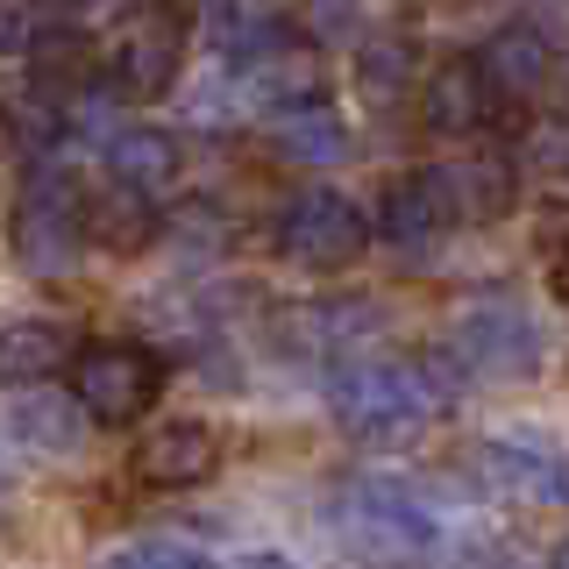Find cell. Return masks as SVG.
<instances>
[{
    "label": "cell",
    "mask_w": 569,
    "mask_h": 569,
    "mask_svg": "<svg viewBox=\"0 0 569 569\" xmlns=\"http://www.w3.org/2000/svg\"><path fill=\"white\" fill-rule=\"evenodd\" d=\"M548 569H569V541H562V548H556V562H548Z\"/></svg>",
    "instance_id": "obj_26"
},
{
    "label": "cell",
    "mask_w": 569,
    "mask_h": 569,
    "mask_svg": "<svg viewBox=\"0 0 569 569\" xmlns=\"http://www.w3.org/2000/svg\"><path fill=\"white\" fill-rule=\"evenodd\" d=\"M328 527L342 533V548L370 562H420L441 548V512L420 491H406L399 477H349L328 498Z\"/></svg>",
    "instance_id": "obj_2"
},
{
    "label": "cell",
    "mask_w": 569,
    "mask_h": 569,
    "mask_svg": "<svg viewBox=\"0 0 569 569\" xmlns=\"http://www.w3.org/2000/svg\"><path fill=\"white\" fill-rule=\"evenodd\" d=\"M107 178L157 200V192L178 178V136L157 129V121H121V129L107 136Z\"/></svg>",
    "instance_id": "obj_16"
},
{
    "label": "cell",
    "mask_w": 569,
    "mask_h": 569,
    "mask_svg": "<svg viewBox=\"0 0 569 569\" xmlns=\"http://www.w3.org/2000/svg\"><path fill=\"white\" fill-rule=\"evenodd\" d=\"M71 399L86 420L100 427H129L164 399V356L142 342H93L71 356Z\"/></svg>",
    "instance_id": "obj_6"
},
{
    "label": "cell",
    "mask_w": 569,
    "mask_h": 569,
    "mask_svg": "<svg viewBox=\"0 0 569 569\" xmlns=\"http://www.w3.org/2000/svg\"><path fill=\"white\" fill-rule=\"evenodd\" d=\"M548 292H556L562 307H569V242H556V249H548Z\"/></svg>",
    "instance_id": "obj_23"
},
{
    "label": "cell",
    "mask_w": 569,
    "mask_h": 569,
    "mask_svg": "<svg viewBox=\"0 0 569 569\" xmlns=\"http://www.w3.org/2000/svg\"><path fill=\"white\" fill-rule=\"evenodd\" d=\"M313 36H320V43H349V36H363V0H313Z\"/></svg>",
    "instance_id": "obj_22"
},
{
    "label": "cell",
    "mask_w": 569,
    "mask_h": 569,
    "mask_svg": "<svg viewBox=\"0 0 569 569\" xmlns=\"http://www.w3.org/2000/svg\"><path fill=\"white\" fill-rule=\"evenodd\" d=\"M221 470V435L207 420H164L142 435L136 449V477L157 491H186V485H207Z\"/></svg>",
    "instance_id": "obj_11"
},
{
    "label": "cell",
    "mask_w": 569,
    "mask_h": 569,
    "mask_svg": "<svg viewBox=\"0 0 569 569\" xmlns=\"http://www.w3.org/2000/svg\"><path fill=\"white\" fill-rule=\"evenodd\" d=\"M462 213H456V186H449V164H420V171H399L378 200V236L391 249H413L427 257L441 236H456Z\"/></svg>",
    "instance_id": "obj_7"
},
{
    "label": "cell",
    "mask_w": 569,
    "mask_h": 569,
    "mask_svg": "<svg viewBox=\"0 0 569 569\" xmlns=\"http://www.w3.org/2000/svg\"><path fill=\"white\" fill-rule=\"evenodd\" d=\"M100 569H213V556L192 548V541L150 533V541H129V548H114V556H100Z\"/></svg>",
    "instance_id": "obj_19"
},
{
    "label": "cell",
    "mask_w": 569,
    "mask_h": 569,
    "mask_svg": "<svg viewBox=\"0 0 569 569\" xmlns=\"http://www.w3.org/2000/svg\"><path fill=\"white\" fill-rule=\"evenodd\" d=\"M449 186H456L462 228H485L498 213H512V200H520V171L506 157H462V164H449Z\"/></svg>",
    "instance_id": "obj_17"
},
{
    "label": "cell",
    "mask_w": 569,
    "mask_h": 569,
    "mask_svg": "<svg viewBox=\"0 0 569 569\" xmlns=\"http://www.w3.org/2000/svg\"><path fill=\"white\" fill-rule=\"evenodd\" d=\"M263 136H271V150L292 157V164H335V157L349 150V121L320 86L299 93V100H278L271 121H263Z\"/></svg>",
    "instance_id": "obj_13"
},
{
    "label": "cell",
    "mask_w": 569,
    "mask_h": 569,
    "mask_svg": "<svg viewBox=\"0 0 569 569\" xmlns=\"http://www.w3.org/2000/svg\"><path fill=\"white\" fill-rule=\"evenodd\" d=\"M356 86H363V100L391 107L413 86V43L406 36H385V43H363V58H356Z\"/></svg>",
    "instance_id": "obj_18"
},
{
    "label": "cell",
    "mask_w": 569,
    "mask_h": 569,
    "mask_svg": "<svg viewBox=\"0 0 569 569\" xmlns=\"http://www.w3.org/2000/svg\"><path fill=\"white\" fill-rule=\"evenodd\" d=\"M328 413L342 435L370 441V449H399V441L435 427L441 378L427 363H406V356H356V363H335Z\"/></svg>",
    "instance_id": "obj_1"
},
{
    "label": "cell",
    "mask_w": 569,
    "mask_h": 569,
    "mask_svg": "<svg viewBox=\"0 0 569 569\" xmlns=\"http://www.w3.org/2000/svg\"><path fill=\"white\" fill-rule=\"evenodd\" d=\"M271 236H278V257L299 263V271H349V263L370 249V221H363V207H356L349 192L299 186L292 200L278 207Z\"/></svg>",
    "instance_id": "obj_5"
},
{
    "label": "cell",
    "mask_w": 569,
    "mask_h": 569,
    "mask_svg": "<svg viewBox=\"0 0 569 569\" xmlns=\"http://www.w3.org/2000/svg\"><path fill=\"white\" fill-rule=\"evenodd\" d=\"M449 349H456L462 378H485V385L533 378V370H541V356H548L533 313L520 307V299H506V292L470 299V307L456 313V328H449Z\"/></svg>",
    "instance_id": "obj_4"
},
{
    "label": "cell",
    "mask_w": 569,
    "mask_h": 569,
    "mask_svg": "<svg viewBox=\"0 0 569 569\" xmlns=\"http://www.w3.org/2000/svg\"><path fill=\"white\" fill-rule=\"evenodd\" d=\"M86 242H100V249H114V257H136V249H150L157 242V200L150 192H136V186H93L86 192Z\"/></svg>",
    "instance_id": "obj_15"
},
{
    "label": "cell",
    "mask_w": 569,
    "mask_h": 569,
    "mask_svg": "<svg viewBox=\"0 0 569 569\" xmlns=\"http://www.w3.org/2000/svg\"><path fill=\"white\" fill-rule=\"evenodd\" d=\"M236 569H292V562H278V556H249V562H236Z\"/></svg>",
    "instance_id": "obj_25"
},
{
    "label": "cell",
    "mask_w": 569,
    "mask_h": 569,
    "mask_svg": "<svg viewBox=\"0 0 569 569\" xmlns=\"http://www.w3.org/2000/svg\"><path fill=\"white\" fill-rule=\"evenodd\" d=\"M36 36H43V8L36 0H0V58H22Z\"/></svg>",
    "instance_id": "obj_21"
},
{
    "label": "cell",
    "mask_w": 569,
    "mask_h": 569,
    "mask_svg": "<svg viewBox=\"0 0 569 569\" xmlns=\"http://www.w3.org/2000/svg\"><path fill=\"white\" fill-rule=\"evenodd\" d=\"M178 64H186V29L150 8L114 36V50H107L100 71H107V86H114L121 100H164L178 86Z\"/></svg>",
    "instance_id": "obj_8"
},
{
    "label": "cell",
    "mask_w": 569,
    "mask_h": 569,
    "mask_svg": "<svg viewBox=\"0 0 569 569\" xmlns=\"http://www.w3.org/2000/svg\"><path fill=\"white\" fill-rule=\"evenodd\" d=\"M477 71H485V93H491L498 114H506V107H533L548 93V79H556V43L533 22H506L477 50Z\"/></svg>",
    "instance_id": "obj_9"
},
{
    "label": "cell",
    "mask_w": 569,
    "mask_h": 569,
    "mask_svg": "<svg viewBox=\"0 0 569 569\" xmlns=\"http://www.w3.org/2000/svg\"><path fill=\"white\" fill-rule=\"evenodd\" d=\"M477 477L491 491L520 498V506H569V456L541 449V441H512V435L477 441Z\"/></svg>",
    "instance_id": "obj_10"
},
{
    "label": "cell",
    "mask_w": 569,
    "mask_h": 569,
    "mask_svg": "<svg viewBox=\"0 0 569 569\" xmlns=\"http://www.w3.org/2000/svg\"><path fill=\"white\" fill-rule=\"evenodd\" d=\"M58 413V399H29L22 413H14V427H22L29 441H43V449H79V420H50Z\"/></svg>",
    "instance_id": "obj_20"
},
{
    "label": "cell",
    "mask_w": 569,
    "mask_h": 569,
    "mask_svg": "<svg viewBox=\"0 0 569 569\" xmlns=\"http://www.w3.org/2000/svg\"><path fill=\"white\" fill-rule=\"evenodd\" d=\"M8 242H14V263L36 278L71 271L86 249V186L58 164L29 171L22 200H14V221H8Z\"/></svg>",
    "instance_id": "obj_3"
},
{
    "label": "cell",
    "mask_w": 569,
    "mask_h": 569,
    "mask_svg": "<svg viewBox=\"0 0 569 569\" xmlns=\"http://www.w3.org/2000/svg\"><path fill=\"white\" fill-rule=\"evenodd\" d=\"M420 121H427V136H485L491 121H498V107L485 93V71H477V58H449V64H435L427 71V86H420Z\"/></svg>",
    "instance_id": "obj_12"
},
{
    "label": "cell",
    "mask_w": 569,
    "mask_h": 569,
    "mask_svg": "<svg viewBox=\"0 0 569 569\" xmlns=\"http://www.w3.org/2000/svg\"><path fill=\"white\" fill-rule=\"evenodd\" d=\"M36 8H50V14H86V8H100V0H36Z\"/></svg>",
    "instance_id": "obj_24"
},
{
    "label": "cell",
    "mask_w": 569,
    "mask_h": 569,
    "mask_svg": "<svg viewBox=\"0 0 569 569\" xmlns=\"http://www.w3.org/2000/svg\"><path fill=\"white\" fill-rule=\"evenodd\" d=\"M71 356H79V335L64 320H43V313L8 320L0 328V385H50Z\"/></svg>",
    "instance_id": "obj_14"
}]
</instances>
